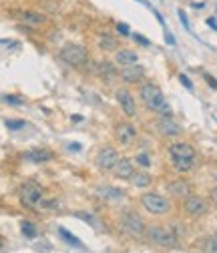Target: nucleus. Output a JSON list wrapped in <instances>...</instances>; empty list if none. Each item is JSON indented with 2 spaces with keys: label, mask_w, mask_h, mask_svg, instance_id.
Segmentation results:
<instances>
[{
  "label": "nucleus",
  "mask_w": 217,
  "mask_h": 253,
  "mask_svg": "<svg viewBox=\"0 0 217 253\" xmlns=\"http://www.w3.org/2000/svg\"><path fill=\"white\" fill-rule=\"evenodd\" d=\"M99 46L103 50H117L119 48V42L111 35H99Z\"/></svg>",
  "instance_id": "nucleus-21"
},
{
  "label": "nucleus",
  "mask_w": 217,
  "mask_h": 253,
  "mask_svg": "<svg viewBox=\"0 0 217 253\" xmlns=\"http://www.w3.org/2000/svg\"><path fill=\"white\" fill-rule=\"evenodd\" d=\"M58 237H60V239H65V241H67L71 247H85V245H83V243H81V241H79L75 235H71V233H69L65 227H58Z\"/></svg>",
  "instance_id": "nucleus-22"
},
{
  "label": "nucleus",
  "mask_w": 217,
  "mask_h": 253,
  "mask_svg": "<svg viewBox=\"0 0 217 253\" xmlns=\"http://www.w3.org/2000/svg\"><path fill=\"white\" fill-rule=\"evenodd\" d=\"M115 139H117L119 145L127 147V145H131L137 139V129L131 123H119L117 129H115Z\"/></svg>",
  "instance_id": "nucleus-11"
},
{
  "label": "nucleus",
  "mask_w": 217,
  "mask_h": 253,
  "mask_svg": "<svg viewBox=\"0 0 217 253\" xmlns=\"http://www.w3.org/2000/svg\"><path fill=\"white\" fill-rule=\"evenodd\" d=\"M133 39H135L139 44H143V46H149V41H147V39H143L141 35H133Z\"/></svg>",
  "instance_id": "nucleus-30"
},
{
  "label": "nucleus",
  "mask_w": 217,
  "mask_h": 253,
  "mask_svg": "<svg viewBox=\"0 0 217 253\" xmlns=\"http://www.w3.org/2000/svg\"><path fill=\"white\" fill-rule=\"evenodd\" d=\"M69 149H71V151H81V145H79V143H75V145H71Z\"/></svg>",
  "instance_id": "nucleus-37"
},
{
  "label": "nucleus",
  "mask_w": 217,
  "mask_h": 253,
  "mask_svg": "<svg viewBox=\"0 0 217 253\" xmlns=\"http://www.w3.org/2000/svg\"><path fill=\"white\" fill-rule=\"evenodd\" d=\"M209 197H211V201H213V203L217 205V187H213V189H211V193H209Z\"/></svg>",
  "instance_id": "nucleus-34"
},
{
  "label": "nucleus",
  "mask_w": 217,
  "mask_h": 253,
  "mask_svg": "<svg viewBox=\"0 0 217 253\" xmlns=\"http://www.w3.org/2000/svg\"><path fill=\"white\" fill-rule=\"evenodd\" d=\"M207 24H209L213 30H217V22H215V18H207Z\"/></svg>",
  "instance_id": "nucleus-36"
},
{
  "label": "nucleus",
  "mask_w": 217,
  "mask_h": 253,
  "mask_svg": "<svg viewBox=\"0 0 217 253\" xmlns=\"http://www.w3.org/2000/svg\"><path fill=\"white\" fill-rule=\"evenodd\" d=\"M119 229L131 239H141V237H145V229L147 227H145V221L141 219L139 213L125 211L119 219Z\"/></svg>",
  "instance_id": "nucleus-4"
},
{
  "label": "nucleus",
  "mask_w": 217,
  "mask_h": 253,
  "mask_svg": "<svg viewBox=\"0 0 217 253\" xmlns=\"http://www.w3.org/2000/svg\"><path fill=\"white\" fill-rule=\"evenodd\" d=\"M2 245H4V239H2V237H0V249H2Z\"/></svg>",
  "instance_id": "nucleus-40"
},
{
  "label": "nucleus",
  "mask_w": 217,
  "mask_h": 253,
  "mask_svg": "<svg viewBox=\"0 0 217 253\" xmlns=\"http://www.w3.org/2000/svg\"><path fill=\"white\" fill-rule=\"evenodd\" d=\"M141 205L145 207L147 213L151 215H167L171 209V203L167 197L159 195V193H145L141 197Z\"/></svg>",
  "instance_id": "nucleus-7"
},
{
  "label": "nucleus",
  "mask_w": 217,
  "mask_h": 253,
  "mask_svg": "<svg viewBox=\"0 0 217 253\" xmlns=\"http://www.w3.org/2000/svg\"><path fill=\"white\" fill-rule=\"evenodd\" d=\"M22 20H24L26 24H33V26H37V24H43V22H44V18H43L41 14H33V12L22 14Z\"/></svg>",
  "instance_id": "nucleus-24"
},
{
  "label": "nucleus",
  "mask_w": 217,
  "mask_h": 253,
  "mask_svg": "<svg viewBox=\"0 0 217 253\" xmlns=\"http://www.w3.org/2000/svg\"><path fill=\"white\" fill-rule=\"evenodd\" d=\"M167 193L175 199H185L187 195H191V185L185 179H175L167 185Z\"/></svg>",
  "instance_id": "nucleus-12"
},
{
  "label": "nucleus",
  "mask_w": 217,
  "mask_h": 253,
  "mask_svg": "<svg viewBox=\"0 0 217 253\" xmlns=\"http://www.w3.org/2000/svg\"><path fill=\"white\" fill-rule=\"evenodd\" d=\"M24 159L30 161V163H44V161L52 159V153L46 151V149H33V151L24 153Z\"/></svg>",
  "instance_id": "nucleus-17"
},
{
  "label": "nucleus",
  "mask_w": 217,
  "mask_h": 253,
  "mask_svg": "<svg viewBox=\"0 0 217 253\" xmlns=\"http://www.w3.org/2000/svg\"><path fill=\"white\" fill-rule=\"evenodd\" d=\"M133 173H135V167L131 159H119L117 165L113 167V175L117 179H131Z\"/></svg>",
  "instance_id": "nucleus-16"
},
{
  "label": "nucleus",
  "mask_w": 217,
  "mask_h": 253,
  "mask_svg": "<svg viewBox=\"0 0 217 253\" xmlns=\"http://www.w3.org/2000/svg\"><path fill=\"white\" fill-rule=\"evenodd\" d=\"M117 30L121 35H129V26L127 24H117Z\"/></svg>",
  "instance_id": "nucleus-31"
},
{
  "label": "nucleus",
  "mask_w": 217,
  "mask_h": 253,
  "mask_svg": "<svg viewBox=\"0 0 217 253\" xmlns=\"http://www.w3.org/2000/svg\"><path fill=\"white\" fill-rule=\"evenodd\" d=\"M77 217H81V219H85V221H87V223H90V225H97L99 229H103V225L99 223V221H97L95 217H90V215H87L85 211H81V213H77Z\"/></svg>",
  "instance_id": "nucleus-26"
},
{
  "label": "nucleus",
  "mask_w": 217,
  "mask_h": 253,
  "mask_svg": "<svg viewBox=\"0 0 217 253\" xmlns=\"http://www.w3.org/2000/svg\"><path fill=\"white\" fill-rule=\"evenodd\" d=\"M97 75H99L101 79L109 81V79H113V77L117 75V69H115V65H113V62H109V60H103V62H99Z\"/></svg>",
  "instance_id": "nucleus-20"
},
{
  "label": "nucleus",
  "mask_w": 217,
  "mask_h": 253,
  "mask_svg": "<svg viewBox=\"0 0 217 253\" xmlns=\"http://www.w3.org/2000/svg\"><path fill=\"white\" fill-rule=\"evenodd\" d=\"M121 159L119 157V153H117V149H113V147H105V149H101L99 151V155H97V167L101 169V171H113V167L117 165V161Z\"/></svg>",
  "instance_id": "nucleus-10"
},
{
  "label": "nucleus",
  "mask_w": 217,
  "mask_h": 253,
  "mask_svg": "<svg viewBox=\"0 0 217 253\" xmlns=\"http://www.w3.org/2000/svg\"><path fill=\"white\" fill-rule=\"evenodd\" d=\"M4 101H6V103H10V105H20V101H18L16 97H6Z\"/></svg>",
  "instance_id": "nucleus-35"
},
{
  "label": "nucleus",
  "mask_w": 217,
  "mask_h": 253,
  "mask_svg": "<svg viewBox=\"0 0 217 253\" xmlns=\"http://www.w3.org/2000/svg\"><path fill=\"white\" fill-rule=\"evenodd\" d=\"M22 235L24 237H30V239H33V237H37V227L33 225V223H28V221H22Z\"/></svg>",
  "instance_id": "nucleus-25"
},
{
  "label": "nucleus",
  "mask_w": 217,
  "mask_h": 253,
  "mask_svg": "<svg viewBox=\"0 0 217 253\" xmlns=\"http://www.w3.org/2000/svg\"><path fill=\"white\" fill-rule=\"evenodd\" d=\"M60 60L67 62V65L73 67V69H81V67L87 65L88 52H87L85 46L75 44V42H69V44H65L63 48H60Z\"/></svg>",
  "instance_id": "nucleus-6"
},
{
  "label": "nucleus",
  "mask_w": 217,
  "mask_h": 253,
  "mask_svg": "<svg viewBox=\"0 0 217 253\" xmlns=\"http://www.w3.org/2000/svg\"><path fill=\"white\" fill-rule=\"evenodd\" d=\"M183 211L189 217H203L207 213V201L199 195H187L183 199Z\"/></svg>",
  "instance_id": "nucleus-8"
},
{
  "label": "nucleus",
  "mask_w": 217,
  "mask_h": 253,
  "mask_svg": "<svg viewBox=\"0 0 217 253\" xmlns=\"http://www.w3.org/2000/svg\"><path fill=\"white\" fill-rule=\"evenodd\" d=\"M179 18H181V22H183V26H185V28H189V22H187V16H185V12H183V10H179Z\"/></svg>",
  "instance_id": "nucleus-33"
},
{
  "label": "nucleus",
  "mask_w": 217,
  "mask_h": 253,
  "mask_svg": "<svg viewBox=\"0 0 217 253\" xmlns=\"http://www.w3.org/2000/svg\"><path fill=\"white\" fill-rule=\"evenodd\" d=\"M131 183H133L135 187H139V189H145V187H149V185L153 183V177H151L147 171H135V173L131 175Z\"/></svg>",
  "instance_id": "nucleus-19"
},
{
  "label": "nucleus",
  "mask_w": 217,
  "mask_h": 253,
  "mask_svg": "<svg viewBox=\"0 0 217 253\" xmlns=\"http://www.w3.org/2000/svg\"><path fill=\"white\" fill-rule=\"evenodd\" d=\"M115 60L119 62L121 67L135 65V62H137V52H135V50H131V48H121V50H117Z\"/></svg>",
  "instance_id": "nucleus-18"
},
{
  "label": "nucleus",
  "mask_w": 217,
  "mask_h": 253,
  "mask_svg": "<svg viewBox=\"0 0 217 253\" xmlns=\"http://www.w3.org/2000/svg\"><path fill=\"white\" fill-rule=\"evenodd\" d=\"M117 101H119L121 109L125 111L127 117H135V113H137V105H135V99H133V94H131L129 90L119 88V90H117Z\"/></svg>",
  "instance_id": "nucleus-13"
},
{
  "label": "nucleus",
  "mask_w": 217,
  "mask_h": 253,
  "mask_svg": "<svg viewBox=\"0 0 217 253\" xmlns=\"http://www.w3.org/2000/svg\"><path fill=\"white\" fill-rule=\"evenodd\" d=\"M179 81L183 83V86H185V88H189V90H193V84H191V81H189L187 77H185V75H179Z\"/></svg>",
  "instance_id": "nucleus-29"
},
{
  "label": "nucleus",
  "mask_w": 217,
  "mask_h": 253,
  "mask_svg": "<svg viewBox=\"0 0 217 253\" xmlns=\"http://www.w3.org/2000/svg\"><path fill=\"white\" fill-rule=\"evenodd\" d=\"M145 239L161 249H177L179 247V237L173 229L163 227V225H151L145 229Z\"/></svg>",
  "instance_id": "nucleus-3"
},
{
  "label": "nucleus",
  "mask_w": 217,
  "mask_h": 253,
  "mask_svg": "<svg viewBox=\"0 0 217 253\" xmlns=\"http://www.w3.org/2000/svg\"><path fill=\"white\" fill-rule=\"evenodd\" d=\"M18 197H20V203L26 209H37L43 203V199H44V189L39 183H35V181H26L20 187Z\"/></svg>",
  "instance_id": "nucleus-5"
},
{
  "label": "nucleus",
  "mask_w": 217,
  "mask_h": 253,
  "mask_svg": "<svg viewBox=\"0 0 217 253\" xmlns=\"http://www.w3.org/2000/svg\"><path fill=\"white\" fill-rule=\"evenodd\" d=\"M199 249L201 251H207V253H217V237H205L201 243H199Z\"/></svg>",
  "instance_id": "nucleus-23"
},
{
  "label": "nucleus",
  "mask_w": 217,
  "mask_h": 253,
  "mask_svg": "<svg viewBox=\"0 0 217 253\" xmlns=\"http://www.w3.org/2000/svg\"><path fill=\"white\" fill-rule=\"evenodd\" d=\"M155 129H157V133L163 137H179L181 135V126L171 119V113L159 115L157 123H155Z\"/></svg>",
  "instance_id": "nucleus-9"
},
{
  "label": "nucleus",
  "mask_w": 217,
  "mask_h": 253,
  "mask_svg": "<svg viewBox=\"0 0 217 253\" xmlns=\"http://www.w3.org/2000/svg\"><path fill=\"white\" fill-rule=\"evenodd\" d=\"M173 169L179 173H189L195 167V149L189 143H173L169 147Z\"/></svg>",
  "instance_id": "nucleus-2"
},
{
  "label": "nucleus",
  "mask_w": 217,
  "mask_h": 253,
  "mask_svg": "<svg viewBox=\"0 0 217 253\" xmlns=\"http://www.w3.org/2000/svg\"><path fill=\"white\" fill-rule=\"evenodd\" d=\"M145 77V69L141 67V65H127V67H123V71H121V79L125 81V83H131V84H135V83H141V79Z\"/></svg>",
  "instance_id": "nucleus-14"
},
{
  "label": "nucleus",
  "mask_w": 217,
  "mask_h": 253,
  "mask_svg": "<svg viewBox=\"0 0 217 253\" xmlns=\"http://www.w3.org/2000/svg\"><path fill=\"white\" fill-rule=\"evenodd\" d=\"M139 97L143 101V105L151 111V113H157V115H169L171 107L165 99V94L161 92V88L153 83H145L139 88Z\"/></svg>",
  "instance_id": "nucleus-1"
},
{
  "label": "nucleus",
  "mask_w": 217,
  "mask_h": 253,
  "mask_svg": "<svg viewBox=\"0 0 217 253\" xmlns=\"http://www.w3.org/2000/svg\"><path fill=\"white\" fill-rule=\"evenodd\" d=\"M73 121H75V123H79V121H83V117H81V115H75V117H73Z\"/></svg>",
  "instance_id": "nucleus-39"
},
{
  "label": "nucleus",
  "mask_w": 217,
  "mask_h": 253,
  "mask_svg": "<svg viewBox=\"0 0 217 253\" xmlns=\"http://www.w3.org/2000/svg\"><path fill=\"white\" fill-rule=\"evenodd\" d=\"M203 77H205V81H207V83H209V84H211V86H213V88H217V81H215V79H213V77H211V75H207V73H205V75H203Z\"/></svg>",
  "instance_id": "nucleus-32"
},
{
  "label": "nucleus",
  "mask_w": 217,
  "mask_h": 253,
  "mask_svg": "<svg viewBox=\"0 0 217 253\" xmlns=\"http://www.w3.org/2000/svg\"><path fill=\"white\" fill-rule=\"evenodd\" d=\"M97 197L99 199H103V201H111V203H115V201H121L123 197H125V193L121 191V189H115V187H109V185H103V187H97Z\"/></svg>",
  "instance_id": "nucleus-15"
},
{
  "label": "nucleus",
  "mask_w": 217,
  "mask_h": 253,
  "mask_svg": "<svg viewBox=\"0 0 217 253\" xmlns=\"http://www.w3.org/2000/svg\"><path fill=\"white\" fill-rule=\"evenodd\" d=\"M6 126L12 131H16V129H22L24 126V121H6Z\"/></svg>",
  "instance_id": "nucleus-28"
},
{
  "label": "nucleus",
  "mask_w": 217,
  "mask_h": 253,
  "mask_svg": "<svg viewBox=\"0 0 217 253\" xmlns=\"http://www.w3.org/2000/svg\"><path fill=\"white\" fill-rule=\"evenodd\" d=\"M167 42H169V44H175V39H173L171 35H167Z\"/></svg>",
  "instance_id": "nucleus-38"
},
{
  "label": "nucleus",
  "mask_w": 217,
  "mask_h": 253,
  "mask_svg": "<svg viewBox=\"0 0 217 253\" xmlns=\"http://www.w3.org/2000/svg\"><path fill=\"white\" fill-rule=\"evenodd\" d=\"M143 169H147V167H151V159H149V155L147 153H139L137 155V159H135Z\"/></svg>",
  "instance_id": "nucleus-27"
}]
</instances>
